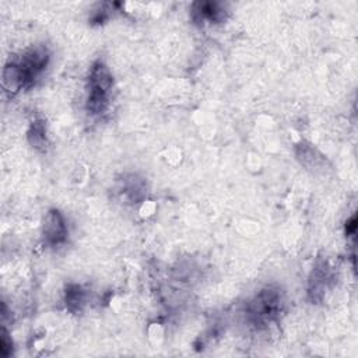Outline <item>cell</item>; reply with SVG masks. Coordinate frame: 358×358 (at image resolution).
Instances as JSON below:
<instances>
[{"label":"cell","instance_id":"cell-1","mask_svg":"<svg viewBox=\"0 0 358 358\" xmlns=\"http://www.w3.org/2000/svg\"><path fill=\"white\" fill-rule=\"evenodd\" d=\"M112 87V77L106 66L101 62L92 66L90 74V94L88 109L92 113H102L108 105V95Z\"/></svg>","mask_w":358,"mask_h":358},{"label":"cell","instance_id":"cell-2","mask_svg":"<svg viewBox=\"0 0 358 358\" xmlns=\"http://www.w3.org/2000/svg\"><path fill=\"white\" fill-rule=\"evenodd\" d=\"M43 234H45V239L52 245H57L66 239L67 231H66L63 217L60 215L59 211H50L48 214Z\"/></svg>","mask_w":358,"mask_h":358}]
</instances>
